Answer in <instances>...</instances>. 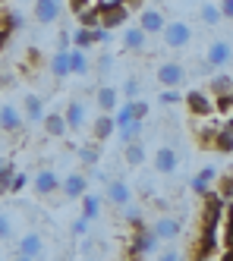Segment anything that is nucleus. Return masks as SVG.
I'll list each match as a JSON object with an SVG mask.
<instances>
[{
	"label": "nucleus",
	"mask_w": 233,
	"mask_h": 261,
	"mask_svg": "<svg viewBox=\"0 0 233 261\" xmlns=\"http://www.w3.org/2000/svg\"><path fill=\"white\" fill-rule=\"evenodd\" d=\"M158 249H161V239L154 236V230H151V227H145V223H135L129 255H132L135 261H142L145 255H158Z\"/></svg>",
	"instance_id": "nucleus-1"
},
{
	"label": "nucleus",
	"mask_w": 233,
	"mask_h": 261,
	"mask_svg": "<svg viewBox=\"0 0 233 261\" xmlns=\"http://www.w3.org/2000/svg\"><path fill=\"white\" fill-rule=\"evenodd\" d=\"M95 7L101 13V29H107V32L126 25V19H129V7L123 0H101V4H95Z\"/></svg>",
	"instance_id": "nucleus-2"
},
{
	"label": "nucleus",
	"mask_w": 233,
	"mask_h": 261,
	"mask_svg": "<svg viewBox=\"0 0 233 261\" xmlns=\"http://www.w3.org/2000/svg\"><path fill=\"white\" fill-rule=\"evenodd\" d=\"M161 38H164L167 47L183 50V47H189V41H192V25L183 22V19H170V22L161 29Z\"/></svg>",
	"instance_id": "nucleus-3"
},
{
	"label": "nucleus",
	"mask_w": 233,
	"mask_h": 261,
	"mask_svg": "<svg viewBox=\"0 0 233 261\" xmlns=\"http://www.w3.org/2000/svg\"><path fill=\"white\" fill-rule=\"evenodd\" d=\"M16 255H26V258H32V261H41V258L48 255V246H44V239L38 236L35 230H29L26 236H19V242H16Z\"/></svg>",
	"instance_id": "nucleus-4"
},
{
	"label": "nucleus",
	"mask_w": 233,
	"mask_h": 261,
	"mask_svg": "<svg viewBox=\"0 0 233 261\" xmlns=\"http://www.w3.org/2000/svg\"><path fill=\"white\" fill-rule=\"evenodd\" d=\"M104 189H107V201L113 204L116 211L126 208V204L132 201V189H129V182H126V179H113V176H107Z\"/></svg>",
	"instance_id": "nucleus-5"
},
{
	"label": "nucleus",
	"mask_w": 233,
	"mask_h": 261,
	"mask_svg": "<svg viewBox=\"0 0 233 261\" xmlns=\"http://www.w3.org/2000/svg\"><path fill=\"white\" fill-rule=\"evenodd\" d=\"M63 16V0H35V22L54 25Z\"/></svg>",
	"instance_id": "nucleus-6"
},
{
	"label": "nucleus",
	"mask_w": 233,
	"mask_h": 261,
	"mask_svg": "<svg viewBox=\"0 0 233 261\" xmlns=\"http://www.w3.org/2000/svg\"><path fill=\"white\" fill-rule=\"evenodd\" d=\"M95 104H98L101 114H113V110L120 107V88L110 85V82H101L95 88Z\"/></svg>",
	"instance_id": "nucleus-7"
},
{
	"label": "nucleus",
	"mask_w": 233,
	"mask_h": 261,
	"mask_svg": "<svg viewBox=\"0 0 233 261\" xmlns=\"http://www.w3.org/2000/svg\"><path fill=\"white\" fill-rule=\"evenodd\" d=\"M63 120H66V133H79V129H85V120H88L85 101L73 98V101L63 107Z\"/></svg>",
	"instance_id": "nucleus-8"
},
{
	"label": "nucleus",
	"mask_w": 233,
	"mask_h": 261,
	"mask_svg": "<svg viewBox=\"0 0 233 261\" xmlns=\"http://www.w3.org/2000/svg\"><path fill=\"white\" fill-rule=\"evenodd\" d=\"M158 82L161 85H167V88H177V85H183L186 82V66L183 63H177V60H167V63H161L158 66Z\"/></svg>",
	"instance_id": "nucleus-9"
},
{
	"label": "nucleus",
	"mask_w": 233,
	"mask_h": 261,
	"mask_svg": "<svg viewBox=\"0 0 233 261\" xmlns=\"http://www.w3.org/2000/svg\"><path fill=\"white\" fill-rule=\"evenodd\" d=\"M164 25H167V16L158 7H142V13H139V29L145 35H161Z\"/></svg>",
	"instance_id": "nucleus-10"
},
{
	"label": "nucleus",
	"mask_w": 233,
	"mask_h": 261,
	"mask_svg": "<svg viewBox=\"0 0 233 261\" xmlns=\"http://www.w3.org/2000/svg\"><path fill=\"white\" fill-rule=\"evenodd\" d=\"M22 126H26L22 110H19L16 104H0V133L13 136V133H19Z\"/></svg>",
	"instance_id": "nucleus-11"
},
{
	"label": "nucleus",
	"mask_w": 233,
	"mask_h": 261,
	"mask_svg": "<svg viewBox=\"0 0 233 261\" xmlns=\"http://www.w3.org/2000/svg\"><path fill=\"white\" fill-rule=\"evenodd\" d=\"M60 192H63L66 198H82V195L88 192V176H85V173H79V170L66 173V176L60 179Z\"/></svg>",
	"instance_id": "nucleus-12"
},
{
	"label": "nucleus",
	"mask_w": 233,
	"mask_h": 261,
	"mask_svg": "<svg viewBox=\"0 0 233 261\" xmlns=\"http://www.w3.org/2000/svg\"><path fill=\"white\" fill-rule=\"evenodd\" d=\"M32 186H35V192L44 198V195L60 192V176H57L54 170H48V167H44V170H38V173L32 176Z\"/></svg>",
	"instance_id": "nucleus-13"
},
{
	"label": "nucleus",
	"mask_w": 233,
	"mask_h": 261,
	"mask_svg": "<svg viewBox=\"0 0 233 261\" xmlns=\"http://www.w3.org/2000/svg\"><path fill=\"white\" fill-rule=\"evenodd\" d=\"M183 101H186L192 117H211V114H215V101H211L205 91H189Z\"/></svg>",
	"instance_id": "nucleus-14"
},
{
	"label": "nucleus",
	"mask_w": 233,
	"mask_h": 261,
	"mask_svg": "<svg viewBox=\"0 0 233 261\" xmlns=\"http://www.w3.org/2000/svg\"><path fill=\"white\" fill-rule=\"evenodd\" d=\"M233 60V47L227 44V41H211V47H208V54H205V63L211 66V69H221V66H227Z\"/></svg>",
	"instance_id": "nucleus-15"
},
{
	"label": "nucleus",
	"mask_w": 233,
	"mask_h": 261,
	"mask_svg": "<svg viewBox=\"0 0 233 261\" xmlns=\"http://www.w3.org/2000/svg\"><path fill=\"white\" fill-rule=\"evenodd\" d=\"M22 120L26 126H41V117H44V101L38 98V95H26L22 98Z\"/></svg>",
	"instance_id": "nucleus-16"
},
{
	"label": "nucleus",
	"mask_w": 233,
	"mask_h": 261,
	"mask_svg": "<svg viewBox=\"0 0 233 261\" xmlns=\"http://www.w3.org/2000/svg\"><path fill=\"white\" fill-rule=\"evenodd\" d=\"M180 167V154L173 151V148H158V151H154V170H158L161 176H170L173 170H177Z\"/></svg>",
	"instance_id": "nucleus-17"
},
{
	"label": "nucleus",
	"mask_w": 233,
	"mask_h": 261,
	"mask_svg": "<svg viewBox=\"0 0 233 261\" xmlns=\"http://www.w3.org/2000/svg\"><path fill=\"white\" fill-rule=\"evenodd\" d=\"M145 41H148V35H145L139 25H126L123 35H120V44H123V50H129V54H142V50H145Z\"/></svg>",
	"instance_id": "nucleus-18"
},
{
	"label": "nucleus",
	"mask_w": 233,
	"mask_h": 261,
	"mask_svg": "<svg viewBox=\"0 0 233 261\" xmlns=\"http://www.w3.org/2000/svg\"><path fill=\"white\" fill-rule=\"evenodd\" d=\"M41 126H44V136H51V139H63V136H66V120H63V110H44Z\"/></svg>",
	"instance_id": "nucleus-19"
},
{
	"label": "nucleus",
	"mask_w": 233,
	"mask_h": 261,
	"mask_svg": "<svg viewBox=\"0 0 233 261\" xmlns=\"http://www.w3.org/2000/svg\"><path fill=\"white\" fill-rule=\"evenodd\" d=\"M154 236H158L161 242H170V239H177L180 236V220L177 217H170V214H161L158 220H154Z\"/></svg>",
	"instance_id": "nucleus-20"
},
{
	"label": "nucleus",
	"mask_w": 233,
	"mask_h": 261,
	"mask_svg": "<svg viewBox=\"0 0 233 261\" xmlns=\"http://www.w3.org/2000/svg\"><path fill=\"white\" fill-rule=\"evenodd\" d=\"M215 179H218V170H215V167H202V170L196 173V176H192V192H196L199 198H205L208 192H211V186H215Z\"/></svg>",
	"instance_id": "nucleus-21"
},
{
	"label": "nucleus",
	"mask_w": 233,
	"mask_h": 261,
	"mask_svg": "<svg viewBox=\"0 0 233 261\" xmlns=\"http://www.w3.org/2000/svg\"><path fill=\"white\" fill-rule=\"evenodd\" d=\"M113 133H116L113 114H98V117H95V123H91V139L95 142H107Z\"/></svg>",
	"instance_id": "nucleus-22"
},
{
	"label": "nucleus",
	"mask_w": 233,
	"mask_h": 261,
	"mask_svg": "<svg viewBox=\"0 0 233 261\" xmlns=\"http://www.w3.org/2000/svg\"><path fill=\"white\" fill-rule=\"evenodd\" d=\"M88 72H91V60H88V50L69 47V76H88Z\"/></svg>",
	"instance_id": "nucleus-23"
},
{
	"label": "nucleus",
	"mask_w": 233,
	"mask_h": 261,
	"mask_svg": "<svg viewBox=\"0 0 233 261\" xmlns=\"http://www.w3.org/2000/svg\"><path fill=\"white\" fill-rule=\"evenodd\" d=\"M48 69H51L54 79H66V76H69V50H60V47H57L54 57L48 60Z\"/></svg>",
	"instance_id": "nucleus-24"
},
{
	"label": "nucleus",
	"mask_w": 233,
	"mask_h": 261,
	"mask_svg": "<svg viewBox=\"0 0 233 261\" xmlns=\"http://www.w3.org/2000/svg\"><path fill=\"white\" fill-rule=\"evenodd\" d=\"M145 142L139 139V142H129V145H123V161L129 164V167H142L145 164Z\"/></svg>",
	"instance_id": "nucleus-25"
},
{
	"label": "nucleus",
	"mask_w": 233,
	"mask_h": 261,
	"mask_svg": "<svg viewBox=\"0 0 233 261\" xmlns=\"http://www.w3.org/2000/svg\"><path fill=\"white\" fill-rule=\"evenodd\" d=\"M208 91H211V95H230V91H233V76H227V72H215V76H211L208 79Z\"/></svg>",
	"instance_id": "nucleus-26"
},
{
	"label": "nucleus",
	"mask_w": 233,
	"mask_h": 261,
	"mask_svg": "<svg viewBox=\"0 0 233 261\" xmlns=\"http://www.w3.org/2000/svg\"><path fill=\"white\" fill-rule=\"evenodd\" d=\"M69 47H79V50H91L95 47V38H91V29L79 25L69 32Z\"/></svg>",
	"instance_id": "nucleus-27"
},
{
	"label": "nucleus",
	"mask_w": 233,
	"mask_h": 261,
	"mask_svg": "<svg viewBox=\"0 0 233 261\" xmlns=\"http://www.w3.org/2000/svg\"><path fill=\"white\" fill-rule=\"evenodd\" d=\"M101 214V195L98 192H85L82 195V217L85 220H98Z\"/></svg>",
	"instance_id": "nucleus-28"
},
{
	"label": "nucleus",
	"mask_w": 233,
	"mask_h": 261,
	"mask_svg": "<svg viewBox=\"0 0 233 261\" xmlns=\"http://www.w3.org/2000/svg\"><path fill=\"white\" fill-rule=\"evenodd\" d=\"M145 133V120H132L120 129V145H129V142H139Z\"/></svg>",
	"instance_id": "nucleus-29"
},
{
	"label": "nucleus",
	"mask_w": 233,
	"mask_h": 261,
	"mask_svg": "<svg viewBox=\"0 0 233 261\" xmlns=\"http://www.w3.org/2000/svg\"><path fill=\"white\" fill-rule=\"evenodd\" d=\"M199 19H202L208 29L221 25V10H218V4H211V0H208V4H202V7H199Z\"/></svg>",
	"instance_id": "nucleus-30"
},
{
	"label": "nucleus",
	"mask_w": 233,
	"mask_h": 261,
	"mask_svg": "<svg viewBox=\"0 0 233 261\" xmlns=\"http://www.w3.org/2000/svg\"><path fill=\"white\" fill-rule=\"evenodd\" d=\"M211 148L221 151V154H230L233 151V133L224 129V126H218V136H215V142H211Z\"/></svg>",
	"instance_id": "nucleus-31"
},
{
	"label": "nucleus",
	"mask_w": 233,
	"mask_h": 261,
	"mask_svg": "<svg viewBox=\"0 0 233 261\" xmlns=\"http://www.w3.org/2000/svg\"><path fill=\"white\" fill-rule=\"evenodd\" d=\"M113 66H116V57H113V54H98V60H95V76H98V79H107L110 72H113Z\"/></svg>",
	"instance_id": "nucleus-32"
},
{
	"label": "nucleus",
	"mask_w": 233,
	"mask_h": 261,
	"mask_svg": "<svg viewBox=\"0 0 233 261\" xmlns=\"http://www.w3.org/2000/svg\"><path fill=\"white\" fill-rule=\"evenodd\" d=\"M79 16V25H85V29H95V25H101V13H98V7H85L82 13H76Z\"/></svg>",
	"instance_id": "nucleus-33"
},
{
	"label": "nucleus",
	"mask_w": 233,
	"mask_h": 261,
	"mask_svg": "<svg viewBox=\"0 0 233 261\" xmlns=\"http://www.w3.org/2000/svg\"><path fill=\"white\" fill-rule=\"evenodd\" d=\"M79 161H82L85 167H98V161H101V148H98V145H82V148H79Z\"/></svg>",
	"instance_id": "nucleus-34"
},
{
	"label": "nucleus",
	"mask_w": 233,
	"mask_h": 261,
	"mask_svg": "<svg viewBox=\"0 0 233 261\" xmlns=\"http://www.w3.org/2000/svg\"><path fill=\"white\" fill-rule=\"evenodd\" d=\"M135 117H132V101H123L120 107L113 110V123H116V129H123L126 123H132Z\"/></svg>",
	"instance_id": "nucleus-35"
},
{
	"label": "nucleus",
	"mask_w": 233,
	"mask_h": 261,
	"mask_svg": "<svg viewBox=\"0 0 233 261\" xmlns=\"http://www.w3.org/2000/svg\"><path fill=\"white\" fill-rule=\"evenodd\" d=\"M13 173H16V167L13 164H0V195H7L10 192V179H13Z\"/></svg>",
	"instance_id": "nucleus-36"
},
{
	"label": "nucleus",
	"mask_w": 233,
	"mask_h": 261,
	"mask_svg": "<svg viewBox=\"0 0 233 261\" xmlns=\"http://www.w3.org/2000/svg\"><path fill=\"white\" fill-rule=\"evenodd\" d=\"M139 91H142V82L135 79V76H129V79L123 82V88H120V95H123L126 101H132V98H139Z\"/></svg>",
	"instance_id": "nucleus-37"
},
{
	"label": "nucleus",
	"mask_w": 233,
	"mask_h": 261,
	"mask_svg": "<svg viewBox=\"0 0 233 261\" xmlns=\"http://www.w3.org/2000/svg\"><path fill=\"white\" fill-rule=\"evenodd\" d=\"M13 217L7 214V211H0V242H10L13 239Z\"/></svg>",
	"instance_id": "nucleus-38"
},
{
	"label": "nucleus",
	"mask_w": 233,
	"mask_h": 261,
	"mask_svg": "<svg viewBox=\"0 0 233 261\" xmlns=\"http://www.w3.org/2000/svg\"><path fill=\"white\" fill-rule=\"evenodd\" d=\"M120 214H123V220L126 223H132V227H135V223H142V208H139V204H126V208H120Z\"/></svg>",
	"instance_id": "nucleus-39"
},
{
	"label": "nucleus",
	"mask_w": 233,
	"mask_h": 261,
	"mask_svg": "<svg viewBox=\"0 0 233 261\" xmlns=\"http://www.w3.org/2000/svg\"><path fill=\"white\" fill-rule=\"evenodd\" d=\"M26 186H29V173L16 170V173H13V179H10V192H13V195H19V192L26 189Z\"/></svg>",
	"instance_id": "nucleus-40"
},
{
	"label": "nucleus",
	"mask_w": 233,
	"mask_h": 261,
	"mask_svg": "<svg viewBox=\"0 0 233 261\" xmlns=\"http://www.w3.org/2000/svg\"><path fill=\"white\" fill-rule=\"evenodd\" d=\"M215 136H218V126H202V129H199V145L211 148V142H215Z\"/></svg>",
	"instance_id": "nucleus-41"
},
{
	"label": "nucleus",
	"mask_w": 233,
	"mask_h": 261,
	"mask_svg": "<svg viewBox=\"0 0 233 261\" xmlns=\"http://www.w3.org/2000/svg\"><path fill=\"white\" fill-rule=\"evenodd\" d=\"M91 38H95V44H110L113 32H107V29H101V25H95V29H91Z\"/></svg>",
	"instance_id": "nucleus-42"
},
{
	"label": "nucleus",
	"mask_w": 233,
	"mask_h": 261,
	"mask_svg": "<svg viewBox=\"0 0 233 261\" xmlns=\"http://www.w3.org/2000/svg\"><path fill=\"white\" fill-rule=\"evenodd\" d=\"M158 101L170 107V104H180V101H183V95H180L177 88H167V91H161V98H158Z\"/></svg>",
	"instance_id": "nucleus-43"
},
{
	"label": "nucleus",
	"mask_w": 233,
	"mask_h": 261,
	"mask_svg": "<svg viewBox=\"0 0 233 261\" xmlns=\"http://www.w3.org/2000/svg\"><path fill=\"white\" fill-rule=\"evenodd\" d=\"M132 117H135V120H145V117H148V104H145L142 98H132Z\"/></svg>",
	"instance_id": "nucleus-44"
},
{
	"label": "nucleus",
	"mask_w": 233,
	"mask_h": 261,
	"mask_svg": "<svg viewBox=\"0 0 233 261\" xmlns=\"http://www.w3.org/2000/svg\"><path fill=\"white\" fill-rule=\"evenodd\" d=\"M233 104H230V95H218L215 98V114H230Z\"/></svg>",
	"instance_id": "nucleus-45"
},
{
	"label": "nucleus",
	"mask_w": 233,
	"mask_h": 261,
	"mask_svg": "<svg viewBox=\"0 0 233 261\" xmlns=\"http://www.w3.org/2000/svg\"><path fill=\"white\" fill-rule=\"evenodd\" d=\"M88 223H91V220L76 217V220H73V227H69V230H73V236H85V233H88Z\"/></svg>",
	"instance_id": "nucleus-46"
},
{
	"label": "nucleus",
	"mask_w": 233,
	"mask_h": 261,
	"mask_svg": "<svg viewBox=\"0 0 233 261\" xmlns=\"http://www.w3.org/2000/svg\"><path fill=\"white\" fill-rule=\"evenodd\" d=\"M218 195H221L224 201H227V198H233V173H230V176H224V182H221V192H218Z\"/></svg>",
	"instance_id": "nucleus-47"
},
{
	"label": "nucleus",
	"mask_w": 233,
	"mask_h": 261,
	"mask_svg": "<svg viewBox=\"0 0 233 261\" xmlns=\"http://www.w3.org/2000/svg\"><path fill=\"white\" fill-rule=\"evenodd\" d=\"M218 10H221V19H230L233 22V0H221Z\"/></svg>",
	"instance_id": "nucleus-48"
},
{
	"label": "nucleus",
	"mask_w": 233,
	"mask_h": 261,
	"mask_svg": "<svg viewBox=\"0 0 233 261\" xmlns=\"http://www.w3.org/2000/svg\"><path fill=\"white\" fill-rule=\"evenodd\" d=\"M158 261H180V252L177 249H164V252L158 249Z\"/></svg>",
	"instance_id": "nucleus-49"
},
{
	"label": "nucleus",
	"mask_w": 233,
	"mask_h": 261,
	"mask_svg": "<svg viewBox=\"0 0 233 261\" xmlns=\"http://www.w3.org/2000/svg\"><path fill=\"white\" fill-rule=\"evenodd\" d=\"M57 47H60V50H69V32H66V29L57 35Z\"/></svg>",
	"instance_id": "nucleus-50"
},
{
	"label": "nucleus",
	"mask_w": 233,
	"mask_h": 261,
	"mask_svg": "<svg viewBox=\"0 0 233 261\" xmlns=\"http://www.w3.org/2000/svg\"><path fill=\"white\" fill-rule=\"evenodd\" d=\"M85 7H91V0H69V10L73 13H82Z\"/></svg>",
	"instance_id": "nucleus-51"
},
{
	"label": "nucleus",
	"mask_w": 233,
	"mask_h": 261,
	"mask_svg": "<svg viewBox=\"0 0 233 261\" xmlns=\"http://www.w3.org/2000/svg\"><path fill=\"white\" fill-rule=\"evenodd\" d=\"M123 4H126L129 10H142V7H145V0H123Z\"/></svg>",
	"instance_id": "nucleus-52"
},
{
	"label": "nucleus",
	"mask_w": 233,
	"mask_h": 261,
	"mask_svg": "<svg viewBox=\"0 0 233 261\" xmlns=\"http://www.w3.org/2000/svg\"><path fill=\"white\" fill-rule=\"evenodd\" d=\"M7 38H10V29H0V47L7 44Z\"/></svg>",
	"instance_id": "nucleus-53"
},
{
	"label": "nucleus",
	"mask_w": 233,
	"mask_h": 261,
	"mask_svg": "<svg viewBox=\"0 0 233 261\" xmlns=\"http://www.w3.org/2000/svg\"><path fill=\"white\" fill-rule=\"evenodd\" d=\"M221 261H233V249H227V252L221 255Z\"/></svg>",
	"instance_id": "nucleus-54"
},
{
	"label": "nucleus",
	"mask_w": 233,
	"mask_h": 261,
	"mask_svg": "<svg viewBox=\"0 0 233 261\" xmlns=\"http://www.w3.org/2000/svg\"><path fill=\"white\" fill-rule=\"evenodd\" d=\"M13 261H32V258H26V255H13Z\"/></svg>",
	"instance_id": "nucleus-55"
},
{
	"label": "nucleus",
	"mask_w": 233,
	"mask_h": 261,
	"mask_svg": "<svg viewBox=\"0 0 233 261\" xmlns=\"http://www.w3.org/2000/svg\"><path fill=\"white\" fill-rule=\"evenodd\" d=\"M224 129H230V133H233V117H230V120L224 123Z\"/></svg>",
	"instance_id": "nucleus-56"
},
{
	"label": "nucleus",
	"mask_w": 233,
	"mask_h": 261,
	"mask_svg": "<svg viewBox=\"0 0 233 261\" xmlns=\"http://www.w3.org/2000/svg\"><path fill=\"white\" fill-rule=\"evenodd\" d=\"M85 261H101V258H85Z\"/></svg>",
	"instance_id": "nucleus-57"
},
{
	"label": "nucleus",
	"mask_w": 233,
	"mask_h": 261,
	"mask_svg": "<svg viewBox=\"0 0 233 261\" xmlns=\"http://www.w3.org/2000/svg\"><path fill=\"white\" fill-rule=\"evenodd\" d=\"M230 104H233V91H230Z\"/></svg>",
	"instance_id": "nucleus-58"
},
{
	"label": "nucleus",
	"mask_w": 233,
	"mask_h": 261,
	"mask_svg": "<svg viewBox=\"0 0 233 261\" xmlns=\"http://www.w3.org/2000/svg\"><path fill=\"white\" fill-rule=\"evenodd\" d=\"M0 164H4V158H0Z\"/></svg>",
	"instance_id": "nucleus-59"
}]
</instances>
